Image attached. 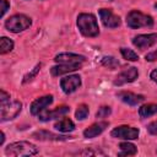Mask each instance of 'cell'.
Masks as SVG:
<instances>
[{
    "label": "cell",
    "mask_w": 157,
    "mask_h": 157,
    "mask_svg": "<svg viewBox=\"0 0 157 157\" xmlns=\"http://www.w3.org/2000/svg\"><path fill=\"white\" fill-rule=\"evenodd\" d=\"M77 27L85 37H96L99 33L97 20L92 13H80L77 16Z\"/></svg>",
    "instance_id": "6da1fadb"
},
{
    "label": "cell",
    "mask_w": 157,
    "mask_h": 157,
    "mask_svg": "<svg viewBox=\"0 0 157 157\" xmlns=\"http://www.w3.org/2000/svg\"><path fill=\"white\" fill-rule=\"evenodd\" d=\"M38 153V148L36 145L28 142V141H17L7 145L5 148V155L7 156H15V157H21V156H34Z\"/></svg>",
    "instance_id": "7a4b0ae2"
},
{
    "label": "cell",
    "mask_w": 157,
    "mask_h": 157,
    "mask_svg": "<svg viewBox=\"0 0 157 157\" xmlns=\"http://www.w3.org/2000/svg\"><path fill=\"white\" fill-rule=\"evenodd\" d=\"M126 25L130 28H141L153 26V18L137 10H132L126 15Z\"/></svg>",
    "instance_id": "3957f363"
},
{
    "label": "cell",
    "mask_w": 157,
    "mask_h": 157,
    "mask_svg": "<svg viewBox=\"0 0 157 157\" xmlns=\"http://www.w3.org/2000/svg\"><path fill=\"white\" fill-rule=\"evenodd\" d=\"M31 25H32L31 18L26 15H22V13L13 15L9 20H6V22H5V27L7 28V31L13 32V33L22 32V31L27 29Z\"/></svg>",
    "instance_id": "277c9868"
},
{
    "label": "cell",
    "mask_w": 157,
    "mask_h": 157,
    "mask_svg": "<svg viewBox=\"0 0 157 157\" xmlns=\"http://www.w3.org/2000/svg\"><path fill=\"white\" fill-rule=\"evenodd\" d=\"M22 109V103L20 101H6L1 102V121L11 120L18 115Z\"/></svg>",
    "instance_id": "5b68a950"
},
{
    "label": "cell",
    "mask_w": 157,
    "mask_h": 157,
    "mask_svg": "<svg viewBox=\"0 0 157 157\" xmlns=\"http://www.w3.org/2000/svg\"><path fill=\"white\" fill-rule=\"evenodd\" d=\"M110 135L115 139L123 140H135L139 137V129L129 126V125H120L112 130Z\"/></svg>",
    "instance_id": "8992f818"
},
{
    "label": "cell",
    "mask_w": 157,
    "mask_h": 157,
    "mask_svg": "<svg viewBox=\"0 0 157 157\" xmlns=\"http://www.w3.org/2000/svg\"><path fill=\"white\" fill-rule=\"evenodd\" d=\"M99 17L104 27L107 28H117L120 26L121 21L118 15H115L112 10L109 9H101L99 10Z\"/></svg>",
    "instance_id": "52a82bcc"
},
{
    "label": "cell",
    "mask_w": 157,
    "mask_h": 157,
    "mask_svg": "<svg viewBox=\"0 0 157 157\" xmlns=\"http://www.w3.org/2000/svg\"><path fill=\"white\" fill-rule=\"evenodd\" d=\"M137 76H139V71L135 66L126 67L120 74H118V76L114 80V85L115 86H121V85H125V83H130V82L135 81L137 78Z\"/></svg>",
    "instance_id": "ba28073f"
},
{
    "label": "cell",
    "mask_w": 157,
    "mask_h": 157,
    "mask_svg": "<svg viewBox=\"0 0 157 157\" xmlns=\"http://www.w3.org/2000/svg\"><path fill=\"white\" fill-rule=\"evenodd\" d=\"M80 86H81V77L78 75H67L63 77L60 81V87L66 94L75 92Z\"/></svg>",
    "instance_id": "9c48e42d"
},
{
    "label": "cell",
    "mask_w": 157,
    "mask_h": 157,
    "mask_svg": "<svg viewBox=\"0 0 157 157\" xmlns=\"http://www.w3.org/2000/svg\"><path fill=\"white\" fill-rule=\"evenodd\" d=\"M157 42V33H148V34H139L132 38V44L139 49L144 50L152 47Z\"/></svg>",
    "instance_id": "30bf717a"
},
{
    "label": "cell",
    "mask_w": 157,
    "mask_h": 157,
    "mask_svg": "<svg viewBox=\"0 0 157 157\" xmlns=\"http://www.w3.org/2000/svg\"><path fill=\"white\" fill-rule=\"evenodd\" d=\"M69 110H70L69 107L61 105V107H58V108H55V109H53V110H45V109H44V110H42V112L38 114V117H39V120H42V121H48V120L56 119V118H59V117H61V115L69 113Z\"/></svg>",
    "instance_id": "8fae6325"
},
{
    "label": "cell",
    "mask_w": 157,
    "mask_h": 157,
    "mask_svg": "<svg viewBox=\"0 0 157 157\" xmlns=\"http://www.w3.org/2000/svg\"><path fill=\"white\" fill-rule=\"evenodd\" d=\"M54 60L59 64H82L85 63L86 58L83 55H78V54H74V53H61L58 54Z\"/></svg>",
    "instance_id": "7c38bea8"
},
{
    "label": "cell",
    "mask_w": 157,
    "mask_h": 157,
    "mask_svg": "<svg viewBox=\"0 0 157 157\" xmlns=\"http://www.w3.org/2000/svg\"><path fill=\"white\" fill-rule=\"evenodd\" d=\"M52 103H53V96L52 94H48V96H43L40 98H37L31 104V114L32 115H38L42 110H44Z\"/></svg>",
    "instance_id": "4fadbf2b"
},
{
    "label": "cell",
    "mask_w": 157,
    "mask_h": 157,
    "mask_svg": "<svg viewBox=\"0 0 157 157\" xmlns=\"http://www.w3.org/2000/svg\"><path fill=\"white\" fill-rule=\"evenodd\" d=\"M118 97L126 104L129 105H137L140 104L141 102H144L145 97L142 94H136V93H132V92H119L118 93Z\"/></svg>",
    "instance_id": "5bb4252c"
},
{
    "label": "cell",
    "mask_w": 157,
    "mask_h": 157,
    "mask_svg": "<svg viewBox=\"0 0 157 157\" xmlns=\"http://www.w3.org/2000/svg\"><path fill=\"white\" fill-rule=\"evenodd\" d=\"M81 67V64H59L56 66H53L50 69V74L53 76H60L64 74H69L72 72L77 69Z\"/></svg>",
    "instance_id": "9a60e30c"
},
{
    "label": "cell",
    "mask_w": 157,
    "mask_h": 157,
    "mask_svg": "<svg viewBox=\"0 0 157 157\" xmlns=\"http://www.w3.org/2000/svg\"><path fill=\"white\" fill-rule=\"evenodd\" d=\"M109 124L107 121H99V123H96V124H92L91 126H88L85 131H83V136L87 137V139H92V137H96L98 136L99 134H102L105 128L108 126Z\"/></svg>",
    "instance_id": "2e32d148"
},
{
    "label": "cell",
    "mask_w": 157,
    "mask_h": 157,
    "mask_svg": "<svg viewBox=\"0 0 157 157\" xmlns=\"http://www.w3.org/2000/svg\"><path fill=\"white\" fill-rule=\"evenodd\" d=\"M32 136L36 137V139H38V140H42V141H65V140L70 139L67 136L56 135V134H53V132H49V131H44V130L37 131Z\"/></svg>",
    "instance_id": "e0dca14e"
},
{
    "label": "cell",
    "mask_w": 157,
    "mask_h": 157,
    "mask_svg": "<svg viewBox=\"0 0 157 157\" xmlns=\"http://www.w3.org/2000/svg\"><path fill=\"white\" fill-rule=\"evenodd\" d=\"M54 128H55L58 131H61V132H70V131H72V130L75 129V124L72 123L71 119H69V118H63V119H60L59 121L55 123Z\"/></svg>",
    "instance_id": "ac0fdd59"
},
{
    "label": "cell",
    "mask_w": 157,
    "mask_h": 157,
    "mask_svg": "<svg viewBox=\"0 0 157 157\" xmlns=\"http://www.w3.org/2000/svg\"><path fill=\"white\" fill-rule=\"evenodd\" d=\"M119 147H120V152L118 153L119 156H134L137 152L136 146L130 142H121Z\"/></svg>",
    "instance_id": "d6986e66"
},
{
    "label": "cell",
    "mask_w": 157,
    "mask_h": 157,
    "mask_svg": "<svg viewBox=\"0 0 157 157\" xmlns=\"http://www.w3.org/2000/svg\"><path fill=\"white\" fill-rule=\"evenodd\" d=\"M156 113H157V104H155V103L144 104L139 109V114H140L141 118H148V117H151Z\"/></svg>",
    "instance_id": "ffe728a7"
},
{
    "label": "cell",
    "mask_w": 157,
    "mask_h": 157,
    "mask_svg": "<svg viewBox=\"0 0 157 157\" xmlns=\"http://www.w3.org/2000/svg\"><path fill=\"white\" fill-rule=\"evenodd\" d=\"M13 49V42L7 38V37H1L0 40V53L1 54H6L9 52H11Z\"/></svg>",
    "instance_id": "44dd1931"
},
{
    "label": "cell",
    "mask_w": 157,
    "mask_h": 157,
    "mask_svg": "<svg viewBox=\"0 0 157 157\" xmlns=\"http://www.w3.org/2000/svg\"><path fill=\"white\" fill-rule=\"evenodd\" d=\"M102 65L108 67V69H110V70H114V69H117L119 66V61L114 56H104L102 59Z\"/></svg>",
    "instance_id": "7402d4cb"
},
{
    "label": "cell",
    "mask_w": 157,
    "mask_h": 157,
    "mask_svg": "<svg viewBox=\"0 0 157 157\" xmlns=\"http://www.w3.org/2000/svg\"><path fill=\"white\" fill-rule=\"evenodd\" d=\"M120 53H121V55L124 56V59H126V60H129V61H136V60L139 59L137 54H136L134 50L129 49V48H121V49H120Z\"/></svg>",
    "instance_id": "603a6c76"
},
{
    "label": "cell",
    "mask_w": 157,
    "mask_h": 157,
    "mask_svg": "<svg viewBox=\"0 0 157 157\" xmlns=\"http://www.w3.org/2000/svg\"><path fill=\"white\" fill-rule=\"evenodd\" d=\"M88 112H90V109H88V107H87L86 104H80V105L77 107V109H76L75 115H76V118H77L78 120H83V119L88 115Z\"/></svg>",
    "instance_id": "cb8c5ba5"
},
{
    "label": "cell",
    "mask_w": 157,
    "mask_h": 157,
    "mask_svg": "<svg viewBox=\"0 0 157 157\" xmlns=\"http://www.w3.org/2000/svg\"><path fill=\"white\" fill-rule=\"evenodd\" d=\"M40 64H37L36 66H34V69L31 71V72H28L27 75H25V77H23V82L26 83V82H28V81H31V80H33V77L39 72V70H40Z\"/></svg>",
    "instance_id": "d4e9b609"
},
{
    "label": "cell",
    "mask_w": 157,
    "mask_h": 157,
    "mask_svg": "<svg viewBox=\"0 0 157 157\" xmlns=\"http://www.w3.org/2000/svg\"><path fill=\"white\" fill-rule=\"evenodd\" d=\"M110 113H112V109H110V107L103 105V107H101V108L98 109V112H97L96 117H97V118H107V117H108Z\"/></svg>",
    "instance_id": "484cf974"
},
{
    "label": "cell",
    "mask_w": 157,
    "mask_h": 157,
    "mask_svg": "<svg viewBox=\"0 0 157 157\" xmlns=\"http://www.w3.org/2000/svg\"><path fill=\"white\" fill-rule=\"evenodd\" d=\"M0 10H1V12H0V17H4V15L6 13V11L10 9V4L6 1V0H0Z\"/></svg>",
    "instance_id": "4316f807"
},
{
    "label": "cell",
    "mask_w": 157,
    "mask_h": 157,
    "mask_svg": "<svg viewBox=\"0 0 157 157\" xmlns=\"http://www.w3.org/2000/svg\"><path fill=\"white\" fill-rule=\"evenodd\" d=\"M147 130H148V132L151 135H157V120L150 123L148 126H147Z\"/></svg>",
    "instance_id": "83f0119b"
},
{
    "label": "cell",
    "mask_w": 157,
    "mask_h": 157,
    "mask_svg": "<svg viewBox=\"0 0 157 157\" xmlns=\"http://www.w3.org/2000/svg\"><path fill=\"white\" fill-rule=\"evenodd\" d=\"M145 59L147 61H156L157 60V49L153 50V52H151V53H148V54H146Z\"/></svg>",
    "instance_id": "f1b7e54d"
},
{
    "label": "cell",
    "mask_w": 157,
    "mask_h": 157,
    "mask_svg": "<svg viewBox=\"0 0 157 157\" xmlns=\"http://www.w3.org/2000/svg\"><path fill=\"white\" fill-rule=\"evenodd\" d=\"M10 99V96L5 92V91H0V102H6V101H9Z\"/></svg>",
    "instance_id": "f546056e"
},
{
    "label": "cell",
    "mask_w": 157,
    "mask_h": 157,
    "mask_svg": "<svg viewBox=\"0 0 157 157\" xmlns=\"http://www.w3.org/2000/svg\"><path fill=\"white\" fill-rule=\"evenodd\" d=\"M151 78L157 83V69H155V70L151 72Z\"/></svg>",
    "instance_id": "4dcf8cb0"
},
{
    "label": "cell",
    "mask_w": 157,
    "mask_h": 157,
    "mask_svg": "<svg viewBox=\"0 0 157 157\" xmlns=\"http://www.w3.org/2000/svg\"><path fill=\"white\" fill-rule=\"evenodd\" d=\"M4 141H5V134H4V132H1V139H0V145H2V144H4Z\"/></svg>",
    "instance_id": "1f68e13d"
},
{
    "label": "cell",
    "mask_w": 157,
    "mask_h": 157,
    "mask_svg": "<svg viewBox=\"0 0 157 157\" xmlns=\"http://www.w3.org/2000/svg\"><path fill=\"white\" fill-rule=\"evenodd\" d=\"M155 7H156V9H157V2H156V4H155Z\"/></svg>",
    "instance_id": "d6a6232c"
},
{
    "label": "cell",
    "mask_w": 157,
    "mask_h": 157,
    "mask_svg": "<svg viewBox=\"0 0 157 157\" xmlns=\"http://www.w3.org/2000/svg\"><path fill=\"white\" fill-rule=\"evenodd\" d=\"M109 1H113V0H109Z\"/></svg>",
    "instance_id": "836d02e7"
}]
</instances>
